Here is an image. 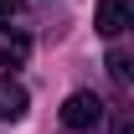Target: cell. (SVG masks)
I'll use <instances>...</instances> for the list:
<instances>
[{
	"label": "cell",
	"mask_w": 134,
	"mask_h": 134,
	"mask_svg": "<svg viewBox=\"0 0 134 134\" xmlns=\"http://www.w3.org/2000/svg\"><path fill=\"white\" fill-rule=\"evenodd\" d=\"M62 124H67L72 134L98 129V124H103V98H98V93H88V88H83V93H67V103H62Z\"/></svg>",
	"instance_id": "1"
},
{
	"label": "cell",
	"mask_w": 134,
	"mask_h": 134,
	"mask_svg": "<svg viewBox=\"0 0 134 134\" xmlns=\"http://www.w3.org/2000/svg\"><path fill=\"white\" fill-rule=\"evenodd\" d=\"M93 26H98L108 41H114V36H124V26H129V5H124V0H98V10H93Z\"/></svg>",
	"instance_id": "2"
},
{
	"label": "cell",
	"mask_w": 134,
	"mask_h": 134,
	"mask_svg": "<svg viewBox=\"0 0 134 134\" xmlns=\"http://www.w3.org/2000/svg\"><path fill=\"white\" fill-rule=\"evenodd\" d=\"M26 103H31V98H26V88L5 72V77H0V119H10V124L26 119Z\"/></svg>",
	"instance_id": "3"
},
{
	"label": "cell",
	"mask_w": 134,
	"mask_h": 134,
	"mask_svg": "<svg viewBox=\"0 0 134 134\" xmlns=\"http://www.w3.org/2000/svg\"><path fill=\"white\" fill-rule=\"evenodd\" d=\"M26 57H31V41L21 31H0V67H21Z\"/></svg>",
	"instance_id": "4"
},
{
	"label": "cell",
	"mask_w": 134,
	"mask_h": 134,
	"mask_svg": "<svg viewBox=\"0 0 134 134\" xmlns=\"http://www.w3.org/2000/svg\"><path fill=\"white\" fill-rule=\"evenodd\" d=\"M108 72H114V83H129V57L114 52V57H108Z\"/></svg>",
	"instance_id": "5"
},
{
	"label": "cell",
	"mask_w": 134,
	"mask_h": 134,
	"mask_svg": "<svg viewBox=\"0 0 134 134\" xmlns=\"http://www.w3.org/2000/svg\"><path fill=\"white\" fill-rule=\"evenodd\" d=\"M10 16H21V0H0V21H10Z\"/></svg>",
	"instance_id": "6"
}]
</instances>
